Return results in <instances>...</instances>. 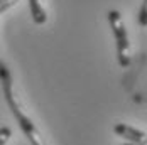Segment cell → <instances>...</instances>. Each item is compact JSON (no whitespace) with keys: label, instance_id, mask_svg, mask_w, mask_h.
<instances>
[{"label":"cell","instance_id":"obj_5","mask_svg":"<svg viewBox=\"0 0 147 145\" xmlns=\"http://www.w3.org/2000/svg\"><path fill=\"white\" fill-rule=\"evenodd\" d=\"M137 20H139V24H140L142 27H147V0H142V3H140Z\"/></svg>","mask_w":147,"mask_h":145},{"label":"cell","instance_id":"obj_1","mask_svg":"<svg viewBox=\"0 0 147 145\" xmlns=\"http://www.w3.org/2000/svg\"><path fill=\"white\" fill-rule=\"evenodd\" d=\"M2 91H3L5 101H7V105H9L12 115L15 116V120H17V123H19L22 133L27 137L29 144L30 145H47V142H46V138L42 137L41 130L36 127V123L32 122V118L24 111L22 103H20L17 93H15L14 85H5V86H2Z\"/></svg>","mask_w":147,"mask_h":145},{"label":"cell","instance_id":"obj_4","mask_svg":"<svg viewBox=\"0 0 147 145\" xmlns=\"http://www.w3.org/2000/svg\"><path fill=\"white\" fill-rule=\"evenodd\" d=\"M29 9L34 24H37V26L46 24L47 14H46V9L42 7V0H29Z\"/></svg>","mask_w":147,"mask_h":145},{"label":"cell","instance_id":"obj_7","mask_svg":"<svg viewBox=\"0 0 147 145\" xmlns=\"http://www.w3.org/2000/svg\"><path fill=\"white\" fill-rule=\"evenodd\" d=\"M19 0H0V15H3L7 10H10L12 7L17 5Z\"/></svg>","mask_w":147,"mask_h":145},{"label":"cell","instance_id":"obj_6","mask_svg":"<svg viewBox=\"0 0 147 145\" xmlns=\"http://www.w3.org/2000/svg\"><path fill=\"white\" fill-rule=\"evenodd\" d=\"M10 137H12V128L10 127H0V145H7Z\"/></svg>","mask_w":147,"mask_h":145},{"label":"cell","instance_id":"obj_3","mask_svg":"<svg viewBox=\"0 0 147 145\" xmlns=\"http://www.w3.org/2000/svg\"><path fill=\"white\" fill-rule=\"evenodd\" d=\"M113 133L117 137H122L125 138L127 142L130 144H147V133L139 128H134L127 123H117L113 127Z\"/></svg>","mask_w":147,"mask_h":145},{"label":"cell","instance_id":"obj_2","mask_svg":"<svg viewBox=\"0 0 147 145\" xmlns=\"http://www.w3.org/2000/svg\"><path fill=\"white\" fill-rule=\"evenodd\" d=\"M108 24L115 37V46H117V59L122 68H129L132 62V54H130V41L125 22L118 10H108Z\"/></svg>","mask_w":147,"mask_h":145},{"label":"cell","instance_id":"obj_8","mask_svg":"<svg viewBox=\"0 0 147 145\" xmlns=\"http://www.w3.org/2000/svg\"><path fill=\"white\" fill-rule=\"evenodd\" d=\"M123 145H147V144H130V142H127V144H123Z\"/></svg>","mask_w":147,"mask_h":145}]
</instances>
